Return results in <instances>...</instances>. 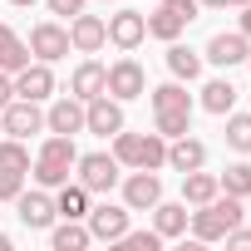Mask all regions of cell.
Instances as JSON below:
<instances>
[{
	"instance_id": "obj_1",
	"label": "cell",
	"mask_w": 251,
	"mask_h": 251,
	"mask_svg": "<svg viewBox=\"0 0 251 251\" xmlns=\"http://www.w3.org/2000/svg\"><path fill=\"white\" fill-rule=\"evenodd\" d=\"M246 217V207H241V197H231V192H217L212 202H202L187 222H192V236L197 241H222L236 222Z\"/></svg>"
},
{
	"instance_id": "obj_2",
	"label": "cell",
	"mask_w": 251,
	"mask_h": 251,
	"mask_svg": "<svg viewBox=\"0 0 251 251\" xmlns=\"http://www.w3.org/2000/svg\"><path fill=\"white\" fill-rule=\"evenodd\" d=\"M74 163H79V148H74V138H64V133H54L45 148H40V158H35V182L40 187H59V182H69V173H74Z\"/></svg>"
},
{
	"instance_id": "obj_3",
	"label": "cell",
	"mask_w": 251,
	"mask_h": 251,
	"mask_svg": "<svg viewBox=\"0 0 251 251\" xmlns=\"http://www.w3.org/2000/svg\"><path fill=\"white\" fill-rule=\"evenodd\" d=\"M40 128H45V113H40L35 99H10L5 108H0V133L5 138H30Z\"/></svg>"
},
{
	"instance_id": "obj_4",
	"label": "cell",
	"mask_w": 251,
	"mask_h": 251,
	"mask_svg": "<svg viewBox=\"0 0 251 251\" xmlns=\"http://www.w3.org/2000/svg\"><path fill=\"white\" fill-rule=\"evenodd\" d=\"M143 89H148V74H143V64H138V59L123 54L118 64H108V84H103V94H113L118 103H128V99H138Z\"/></svg>"
},
{
	"instance_id": "obj_5",
	"label": "cell",
	"mask_w": 251,
	"mask_h": 251,
	"mask_svg": "<svg viewBox=\"0 0 251 251\" xmlns=\"http://www.w3.org/2000/svg\"><path fill=\"white\" fill-rule=\"evenodd\" d=\"M84 128H89V133H99V138H113V133L123 128V103H118L113 94L89 99V103H84Z\"/></svg>"
},
{
	"instance_id": "obj_6",
	"label": "cell",
	"mask_w": 251,
	"mask_h": 251,
	"mask_svg": "<svg viewBox=\"0 0 251 251\" xmlns=\"http://www.w3.org/2000/svg\"><path fill=\"white\" fill-rule=\"evenodd\" d=\"M74 168H79V182L89 192H113V182H118V158L113 153H84Z\"/></svg>"
},
{
	"instance_id": "obj_7",
	"label": "cell",
	"mask_w": 251,
	"mask_h": 251,
	"mask_svg": "<svg viewBox=\"0 0 251 251\" xmlns=\"http://www.w3.org/2000/svg\"><path fill=\"white\" fill-rule=\"evenodd\" d=\"M158 197H163V182H158L153 168H138L128 182H123V207H128V212H153Z\"/></svg>"
},
{
	"instance_id": "obj_8",
	"label": "cell",
	"mask_w": 251,
	"mask_h": 251,
	"mask_svg": "<svg viewBox=\"0 0 251 251\" xmlns=\"http://www.w3.org/2000/svg\"><path fill=\"white\" fill-rule=\"evenodd\" d=\"M30 54H35V59H45V64L64 59V54H69V30H64V25H54V20L35 25V30H30Z\"/></svg>"
},
{
	"instance_id": "obj_9",
	"label": "cell",
	"mask_w": 251,
	"mask_h": 251,
	"mask_svg": "<svg viewBox=\"0 0 251 251\" xmlns=\"http://www.w3.org/2000/svg\"><path fill=\"white\" fill-rule=\"evenodd\" d=\"M103 40H108V20H99V15H74L69 20V50H79V54H94V50H103Z\"/></svg>"
},
{
	"instance_id": "obj_10",
	"label": "cell",
	"mask_w": 251,
	"mask_h": 251,
	"mask_svg": "<svg viewBox=\"0 0 251 251\" xmlns=\"http://www.w3.org/2000/svg\"><path fill=\"white\" fill-rule=\"evenodd\" d=\"M246 54H251L246 35H241V30H231V35H212L202 59H207V64H217V69H231V64H246Z\"/></svg>"
},
{
	"instance_id": "obj_11",
	"label": "cell",
	"mask_w": 251,
	"mask_h": 251,
	"mask_svg": "<svg viewBox=\"0 0 251 251\" xmlns=\"http://www.w3.org/2000/svg\"><path fill=\"white\" fill-rule=\"evenodd\" d=\"M128 231V207H89V236L94 241H118Z\"/></svg>"
},
{
	"instance_id": "obj_12",
	"label": "cell",
	"mask_w": 251,
	"mask_h": 251,
	"mask_svg": "<svg viewBox=\"0 0 251 251\" xmlns=\"http://www.w3.org/2000/svg\"><path fill=\"white\" fill-rule=\"evenodd\" d=\"M54 94V74H50V64L40 59V64H25V69H15V99H50Z\"/></svg>"
},
{
	"instance_id": "obj_13",
	"label": "cell",
	"mask_w": 251,
	"mask_h": 251,
	"mask_svg": "<svg viewBox=\"0 0 251 251\" xmlns=\"http://www.w3.org/2000/svg\"><path fill=\"white\" fill-rule=\"evenodd\" d=\"M143 35H148V20H143L138 10H118V15H108V40H113L118 50H138Z\"/></svg>"
},
{
	"instance_id": "obj_14",
	"label": "cell",
	"mask_w": 251,
	"mask_h": 251,
	"mask_svg": "<svg viewBox=\"0 0 251 251\" xmlns=\"http://www.w3.org/2000/svg\"><path fill=\"white\" fill-rule=\"evenodd\" d=\"M15 202H20V222H25L30 231H45V226H54V217H59L50 192H20Z\"/></svg>"
},
{
	"instance_id": "obj_15",
	"label": "cell",
	"mask_w": 251,
	"mask_h": 251,
	"mask_svg": "<svg viewBox=\"0 0 251 251\" xmlns=\"http://www.w3.org/2000/svg\"><path fill=\"white\" fill-rule=\"evenodd\" d=\"M45 128H50V133L74 138V133L84 128V99H74V94H69V99H59V103L45 113Z\"/></svg>"
},
{
	"instance_id": "obj_16",
	"label": "cell",
	"mask_w": 251,
	"mask_h": 251,
	"mask_svg": "<svg viewBox=\"0 0 251 251\" xmlns=\"http://www.w3.org/2000/svg\"><path fill=\"white\" fill-rule=\"evenodd\" d=\"M103 84H108V69H103L99 59H84V64L74 69V79H69V94L89 103V99H99V94H103Z\"/></svg>"
},
{
	"instance_id": "obj_17",
	"label": "cell",
	"mask_w": 251,
	"mask_h": 251,
	"mask_svg": "<svg viewBox=\"0 0 251 251\" xmlns=\"http://www.w3.org/2000/svg\"><path fill=\"white\" fill-rule=\"evenodd\" d=\"M187 217H192L187 202H163V197L153 202V231H158L163 241H168V236H182V231H187Z\"/></svg>"
},
{
	"instance_id": "obj_18",
	"label": "cell",
	"mask_w": 251,
	"mask_h": 251,
	"mask_svg": "<svg viewBox=\"0 0 251 251\" xmlns=\"http://www.w3.org/2000/svg\"><path fill=\"white\" fill-rule=\"evenodd\" d=\"M168 168H177V173H192V168H207V143H197V138H173L168 143Z\"/></svg>"
},
{
	"instance_id": "obj_19",
	"label": "cell",
	"mask_w": 251,
	"mask_h": 251,
	"mask_svg": "<svg viewBox=\"0 0 251 251\" xmlns=\"http://www.w3.org/2000/svg\"><path fill=\"white\" fill-rule=\"evenodd\" d=\"M222 192V182H217V173H202V168H192V173H182V202L187 207H202V202H212Z\"/></svg>"
},
{
	"instance_id": "obj_20",
	"label": "cell",
	"mask_w": 251,
	"mask_h": 251,
	"mask_svg": "<svg viewBox=\"0 0 251 251\" xmlns=\"http://www.w3.org/2000/svg\"><path fill=\"white\" fill-rule=\"evenodd\" d=\"M54 212H59V217H69V222L89 217V187H84V182H59V197H54Z\"/></svg>"
},
{
	"instance_id": "obj_21",
	"label": "cell",
	"mask_w": 251,
	"mask_h": 251,
	"mask_svg": "<svg viewBox=\"0 0 251 251\" xmlns=\"http://www.w3.org/2000/svg\"><path fill=\"white\" fill-rule=\"evenodd\" d=\"M25 64H30V45H25L10 25H0V69L15 74V69H25Z\"/></svg>"
},
{
	"instance_id": "obj_22",
	"label": "cell",
	"mask_w": 251,
	"mask_h": 251,
	"mask_svg": "<svg viewBox=\"0 0 251 251\" xmlns=\"http://www.w3.org/2000/svg\"><path fill=\"white\" fill-rule=\"evenodd\" d=\"M168 69H173L177 79H197V74H202V54L187 50V45H177V40H168Z\"/></svg>"
},
{
	"instance_id": "obj_23",
	"label": "cell",
	"mask_w": 251,
	"mask_h": 251,
	"mask_svg": "<svg viewBox=\"0 0 251 251\" xmlns=\"http://www.w3.org/2000/svg\"><path fill=\"white\" fill-rule=\"evenodd\" d=\"M89 241H94V236H89V226H79V222H69V217L50 231V246H54V251H84Z\"/></svg>"
},
{
	"instance_id": "obj_24",
	"label": "cell",
	"mask_w": 251,
	"mask_h": 251,
	"mask_svg": "<svg viewBox=\"0 0 251 251\" xmlns=\"http://www.w3.org/2000/svg\"><path fill=\"white\" fill-rule=\"evenodd\" d=\"M231 103H236V89H231L226 79H212V84L202 89V108H207V113L226 118V113H231Z\"/></svg>"
},
{
	"instance_id": "obj_25",
	"label": "cell",
	"mask_w": 251,
	"mask_h": 251,
	"mask_svg": "<svg viewBox=\"0 0 251 251\" xmlns=\"http://www.w3.org/2000/svg\"><path fill=\"white\" fill-rule=\"evenodd\" d=\"M158 133H163V138L192 133V108H158Z\"/></svg>"
},
{
	"instance_id": "obj_26",
	"label": "cell",
	"mask_w": 251,
	"mask_h": 251,
	"mask_svg": "<svg viewBox=\"0 0 251 251\" xmlns=\"http://www.w3.org/2000/svg\"><path fill=\"white\" fill-rule=\"evenodd\" d=\"M168 163V138L163 133H148V138H138V168H163Z\"/></svg>"
},
{
	"instance_id": "obj_27",
	"label": "cell",
	"mask_w": 251,
	"mask_h": 251,
	"mask_svg": "<svg viewBox=\"0 0 251 251\" xmlns=\"http://www.w3.org/2000/svg\"><path fill=\"white\" fill-rule=\"evenodd\" d=\"M217 182H222V192H231V197L246 202V197H251V163H231Z\"/></svg>"
},
{
	"instance_id": "obj_28",
	"label": "cell",
	"mask_w": 251,
	"mask_h": 251,
	"mask_svg": "<svg viewBox=\"0 0 251 251\" xmlns=\"http://www.w3.org/2000/svg\"><path fill=\"white\" fill-rule=\"evenodd\" d=\"M143 20H148V35H158V40H177L182 25H187V20H177L173 10H163V5H158L153 15H143Z\"/></svg>"
},
{
	"instance_id": "obj_29",
	"label": "cell",
	"mask_w": 251,
	"mask_h": 251,
	"mask_svg": "<svg viewBox=\"0 0 251 251\" xmlns=\"http://www.w3.org/2000/svg\"><path fill=\"white\" fill-rule=\"evenodd\" d=\"M226 143L236 153H251V113H226Z\"/></svg>"
},
{
	"instance_id": "obj_30",
	"label": "cell",
	"mask_w": 251,
	"mask_h": 251,
	"mask_svg": "<svg viewBox=\"0 0 251 251\" xmlns=\"http://www.w3.org/2000/svg\"><path fill=\"white\" fill-rule=\"evenodd\" d=\"M0 168L30 173V148H25V138H0Z\"/></svg>"
},
{
	"instance_id": "obj_31",
	"label": "cell",
	"mask_w": 251,
	"mask_h": 251,
	"mask_svg": "<svg viewBox=\"0 0 251 251\" xmlns=\"http://www.w3.org/2000/svg\"><path fill=\"white\" fill-rule=\"evenodd\" d=\"M153 108H192V94L182 84H158L153 89Z\"/></svg>"
},
{
	"instance_id": "obj_32",
	"label": "cell",
	"mask_w": 251,
	"mask_h": 251,
	"mask_svg": "<svg viewBox=\"0 0 251 251\" xmlns=\"http://www.w3.org/2000/svg\"><path fill=\"white\" fill-rule=\"evenodd\" d=\"M138 138L143 133H113V158H118V168H138Z\"/></svg>"
},
{
	"instance_id": "obj_33",
	"label": "cell",
	"mask_w": 251,
	"mask_h": 251,
	"mask_svg": "<svg viewBox=\"0 0 251 251\" xmlns=\"http://www.w3.org/2000/svg\"><path fill=\"white\" fill-rule=\"evenodd\" d=\"M118 246H123V251H158V246H163V236H158V231H123V236H118Z\"/></svg>"
},
{
	"instance_id": "obj_34",
	"label": "cell",
	"mask_w": 251,
	"mask_h": 251,
	"mask_svg": "<svg viewBox=\"0 0 251 251\" xmlns=\"http://www.w3.org/2000/svg\"><path fill=\"white\" fill-rule=\"evenodd\" d=\"M25 192V173L20 168H0V202H15Z\"/></svg>"
},
{
	"instance_id": "obj_35",
	"label": "cell",
	"mask_w": 251,
	"mask_h": 251,
	"mask_svg": "<svg viewBox=\"0 0 251 251\" xmlns=\"http://www.w3.org/2000/svg\"><path fill=\"white\" fill-rule=\"evenodd\" d=\"M163 10H173L177 20H197V10H202V5H197V0H163Z\"/></svg>"
},
{
	"instance_id": "obj_36",
	"label": "cell",
	"mask_w": 251,
	"mask_h": 251,
	"mask_svg": "<svg viewBox=\"0 0 251 251\" xmlns=\"http://www.w3.org/2000/svg\"><path fill=\"white\" fill-rule=\"evenodd\" d=\"M222 241H226V246H241V251H251V226H241V222H236V226H231Z\"/></svg>"
},
{
	"instance_id": "obj_37",
	"label": "cell",
	"mask_w": 251,
	"mask_h": 251,
	"mask_svg": "<svg viewBox=\"0 0 251 251\" xmlns=\"http://www.w3.org/2000/svg\"><path fill=\"white\" fill-rule=\"evenodd\" d=\"M45 5H50L54 15H69V20H74V15L84 10V0H45Z\"/></svg>"
},
{
	"instance_id": "obj_38",
	"label": "cell",
	"mask_w": 251,
	"mask_h": 251,
	"mask_svg": "<svg viewBox=\"0 0 251 251\" xmlns=\"http://www.w3.org/2000/svg\"><path fill=\"white\" fill-rule=\"evenodd\" d=\"M10 99H15V79H10V74H5V69H0V108H5V103H10Z\"/></svg>"
},
{
	"instance_id": "obj_39",
	"label": "cell",
	"mask_w": 251,
	"mask_h": 251,
	"mask_svg": "<svg viewBox=\"0 0 251 251\" xmlns=\"http://www.w3.org/2000/svg\"><path fill=\"white\" fill-rule=\"evenodd\" d=\"M241 35L251 40V5H241Z\"/></svg>"
},
{
	"instance_id": "obj_40",
	"label": "cell",
	"mask_w": 251,
	"mask_h": 251,
	"mask_svg": "<svg viewBox=\"0 0 251 251\" xmlns=\"http://www.w3.org/2000/svg\"><path fill=\"white\" fill-rule=\"evenodd\" d=\"M197 5H207V10H222V5H226V0H197Z\"/></svg>"
},
{
	"instance_id": "obj_41",
	"label": "cell",
	"mask_w": 251,
	"mask_h": 251,
	"mask_svg": "<svg viewBox=\"0 0 251 251\" xmlns=\"http://www.w3.org/2000/svg\"><path fill=\"white\" fill-rule=\"evenodd\" d=\"M10 5H20V10H30V5H35V0H10Z\"/></svg>"
},
{
	"instance_id": "obj_42",
	"label": "cell",
	"mask_w": 251,
	"mask_h": 251,
	"mask_svg": "<svg viewBox=\"0 0 251 251\" xmlns=\"http://www.w3.org/2000/svg\"><path fill=\"white\" fill-rule=\"evenodd\" d=\"M0 251H10V236H5V231H0Z\"/></svg>"
},
{
	"instance_id": "obj_43",
	"label": "cell",
	"mask_w": 251,
	"mask_h": 251,
	"mask_svg": "<svg viewBox=\"0 0 251 251\" xmlns=\"http://www.w3.org/2000/svg\"><path fill=\"white\" fill-rule=\"evenodd\" d=\"M226 5H251V0H226Z\"/></svg>"
},
{
	"instance_id": "obj_44",
	"label": "cell",
	"mask_w": 251,
	"mask_h": 251,
	"mask_svg": "<svg viewBox=\"0 0 251 251\" xmlns=\"http://www.w3.org/2000/svg\"><path fill=\"white\" fill-rule=\"evenodd\" d=\"M246 64H251V54H246Z\"/></svg>"
},
{
	"instance_id": "obj_45",
	"label": "cell",
	"mask_w": 251,
	"mask_h": 251,
	"mask_svg": "<svg viewBox=\"0 0 251 251\" xmlns=\"http://www.w3.org/2000/svg\"><path fill=\"white\" fill-rule=\"evenodd\" d=\"M246 217H251V212H246Z\"/></svg>"
}]
</instances>
